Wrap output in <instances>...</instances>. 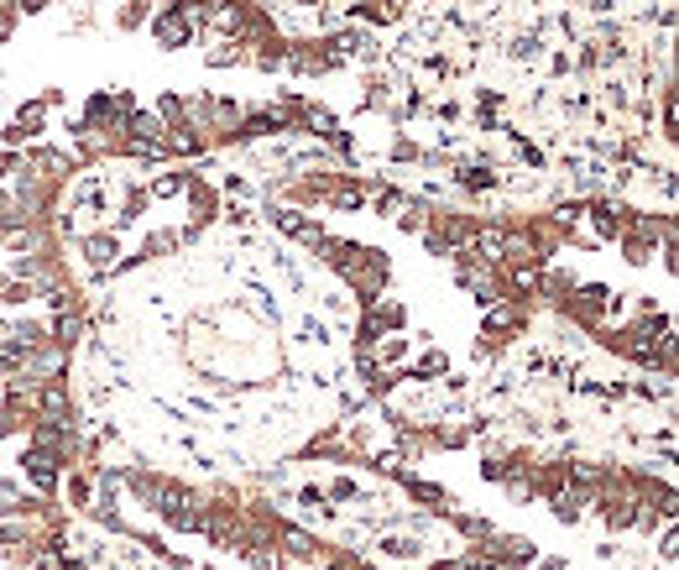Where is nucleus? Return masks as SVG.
I'll return each mask as SVG.
<instances>
[{"instance_id":"obj_1","label":"nucleus","mask_w":679,"mask_h":570,"mask_svg":"<svg viewBox=\"0 0 679 570\" xmlns=\"http://www.w3.org/2000/svg\"><path fill=\"white\" fill-rule=\"evenodd\" d=\"M147 37H152V48H162V53H183V48H194V42L204 37V27H199V16L189 6H152Z\"/></svg>"},{"instance_id":"obj_2","label":"nucleus","mask_w":679,"mask_h":570,"mask_svg":"<svg viewBox=\"0 0 679 570\" xmlns=\"http://www.w3.org/2000/svg\"><path fill=\"white\" fill-rule=\"evenodd\" d=\"M21 476H27V487L37 492V497H58V487H63V461H58V455H48V450H37V445H27V450H21Z\"/></svg>"},{"instance_id":"obj_3","label":"nucleus","mask_w":679,"mask_h":570,"mask_svg":"<svg viewBox=\"0 0 679 570\" xmlns=\"http://www.w3.org/2000/svg\"><path fill=\"white\" fill-rule=\"evenodd\" d=\"M267 225H272L277 236L303 241L309 252H314L319 236H324V220H319V215H309V210H298V204H272V210H267Z\"/></svg>"},{"instance_id":"obj_4","label":"nucleus","mask_w":679,"mask_h":570,"mask_svg":"<svg viewBox=\"0 0 679 570\" xmlns=\"http://www.w3.org/2000/svg\"><path fill=\"white\" fill-rule=\"evenodd\" d=\"M585 220L596 225V241H617L632 220V204L617 194H596V199H585Z\"/></svg>"},{"instance_id":"obj_5","label":"nucleus","mask_w":679,"mask_h":570,"mask_svg":"<svg viewBox=\"0 0 679 570\" xmlns=\"http://www.w3.org/2000/svg\"><path fill=\"white\" fill-rule=\"evenodd\" d=\"M429 544L418 539V534H403V529H392V534H382L377 544H371V565H424L429 555Z\"/></svg>"},{"instance_id":"obj_6","label":"nucleus","mask_w":679,"mask_h":570,"mask_svg":"<svg viewBox=\"0 0 679 570\" xmlns=\"http://www.w3.org/2000/svg\"><path fill=\"white\" fill-rule=\"evenodd\" d=\"M32 419H53V424H74V393H68V377H48L37 387Z\"/></svg>"},{"instance_id":"obj_7","label":"nucleus","mask_w":679,"mask_h":570,"mask_svg":"<svg viewBox=\"0 0 679 570\" xmlns=\"http://www.w3.org/2000/svg\"><path fill=\"white\" fill-rule=\"evenodd\" d=\"M48 508H53V497H37L16 476H0V518H42Z\"/></svg>"},{"instance_id":"obj_8","label":"nucleus","mask_w":679,"mask_h":570,"mask_svg":"<svg viewBox=\"0 0 679 570\" xmlns=\"http://www.w3.org/2000/svg\"><path fill=\"white\" fill-rule=\"evenodd\" d=\"M79 257L95 267V272H115V262H121V231H84L79 236Z\"/></svg>"},{"instance_id":"obj_9","label":"nucleus","mask_w":679,"mask_h":570,"mask_svg":"<svg viewBox=\"0 0 679 570\" xmlns=\"http://www.w3.org/2000/svg\"><path fill=\"white\" fill-rule=\"evenodd\" d=\"M183 199H189V225H194V231H204V225H215L220 220V189L215 184H209V178H189V189H183Z\"/></svg>"},{"instance_id":"obj_10","label":"nucleus","mask_w":679,"mask_h":570,"mask_svg":"<svg viewBox=\"0 0 679 570\" xmlns=\"http://www.w3.org/2000/svg\"><path fill=\"white\" fill-rule=\"evenodd\" d=\"M403 492H408V503H418L424 513H434V518H450V513L460 508V497H455L450 487H439V482H424V476H408V482H403Z\"/></svg>"},{"instance_id":"obj_11","label":"nucleus","mask_w":679,"mask_h":570,"mask_svg":"<svg viewBox=\"0 0 679 570\" xmlns=\"http://www.w3.org/2000/svg\"><path fill=\"white\" fill-rule=\"evenodd\" d=\"M356 319H366V325L377 330V335H403L413 314H408V304H403V299H387V293H382V299H371Z\"/></svg>"},{"instance_id":"obj_12","label":"nucleus","mask_w":679,"mask_h":570,"mask_svg":"<svg viewBox=\"0 0 679 570\" xmlns=\"http://www.w3.org/2000/svg\"><path fill=\"white\" fill-rule=\"evenodd\" d=\"M481 325L491 330H507V335H523L533 325V299H497V304H486V319Z\"/></svg>"},{"instance_id":"obj_13","label":"nucleus","mask_w":679,"mask_h":570,"mask_svg":"<svg viewBox=\"0 0 679 570\" xmlns=\"http://www.w3.org/2000/svg\"><path fill=\"white\" fill-rule=\"evenodd\" d=\"M585 508H591V492L575 487V482L549 492V513H554V523H565V529H575V523L585 518Z\"/></svg>"},{"instance_id":"obj_14","label":"nucleus","mask_w":679,"mask_h":570,"mask_svg":"<svg viewBox=\"0 0 679 570\" xmlns=\"http://www.w3.org/2000/svg\"><path fill=\"white\" fill-rule=\"evenodd\" d=\"M84 325H89V314H84V309H58V319L48 325V340L74 356V351H79V340H84Z\"/></svg>"},{"instance_id":"obj_15","label":"nucleus","mask_w":679,"mask_h":570,"mask_svg":"<svg viewBox=\"0 0 679 570\" xmlns=\"http://www.w3.org/2000/svg\"><path fill=\"white\" fill-rule=\"evenodd\" d=\"M371 356H377V367H382V372H403V367H408V356H413L408 330H403V335H382L377 346H371Z\"/></svg>"},{"instance_id":"obj_16","label":"nucleus","mask_w":679,"mask_h":570,"mask_svg":"<svg viewBox=\"0 0 679 570\" xmlns=\"http://www.w3.org/2000/svg\"><path fill=\"white\" fill-rule=\"evenodd\" d=\"M455 184H460L465 194H491V189L502 184V173L491 168V163H460V168H455Z\"/></svg>"},{"instance_id":"obj_17","label":"nucleus","mask_w":679,"mask_h":570,"mask_svg":"<svg viewBox=\"0 0 679 570\" xmlns=\"http://www.w3.org/2000/svg\"><path fill=\"white\" fill-rule=\"evenodd\" d=\"M277 539H283L288 560H319V539L309 529H293V523H277Z\"/></svg>"},{"instance_id":"obj_18","label":"nucleus","mask_w":679,"mask_h":570,"mask_svg":"<svg viewBox=\"0 0 679 570\" xmlns=\"http://www.w3.org/2000/svg\"><path fill=\"white\" fill-rule=\"evenodd\" d=\"M152 116L162 121V131H168V126H183V121H189V95H178V89H162V95L152 100Z\"/></svg>"},{"instance_id":"obj_19","label":"nucleus","mask_w":679,"mask_h":570,"mask_svg":"<svg viewBox=\"0 0 679 570\" xmlns=\"http://www.w3.org/2000/svg\"><path fill=\"white\" fill-rule=\"evenodd\" d=\"M11 121L21 126V136H27V142H37V136L48 131V105H42V100H21Z\"/></svg>"},{"instance_id":"obj_20","label":"nucleus","mask_w":679,"mask_h":570,"mask_svg":"<svg viewBox=\"0 0 679 570\" xmlns=\"http://www.w3.org/2000/svg\"><path fill=\"white\" fill-rule=\"evenodd\" d=\"M444 523H450V529L460 534V539H471V544H481L486 534H497V523H491V518H481V513H450V518H444Z\"/></svg>"},{"instance_id":"obj_21","label":"nucleus","mask_w":679,"mask_h":570,"mask_svg":"<svg viewBox=\"0 0 679 570\" xmlns=\"http://www.w3.org/2000/svg\"><path fill=\"white\" fill-rule=\"evenodd\" d=\"M32 518H0V550H32Z\"/></svg>"},{"instance_id":"obj_22","label":"nucleus","mask_w":679,"mask_h":570,"mask_svg":"<svg viewBox=\"0 0 679 570\" xmlns=\"http://www.w3.org/2000/svg\"><path fill=\"white\" fill-rule=\"evenodd\" d=\"M371 466H377L387 482H408V476H413V455H403V450H377V455H371Z\"/></svg>"},{"instance_id":"obj_23","label":"nucleus","mask_w":679,"mask_h":570,"mask_svg":"<svg viewBox=\"0 0 679 570\" xmlns=\"http://www.w3.org/2000/svg\"><path fill=\"white\" fill-rule=\"evenodd\" d=\"M157 0H121V11H115V27L121 32H142L147 27V16H152Z\"/></svg>"},{"instance_id":"obj_24","label":"nucleus","mask_w":679,"mask_h":570,"mask_svg":"<svg viewBox=\"0 0 679 570\" xmlns=\"http://www.w3.org/2000/svg\"><path fill=\"white\" fill-rule=\"evenodd\" d=\"M429 215H434V210H429L424 199H408V194H403V204H397V215H392V220L403 225V231H413V236H418V231L429 225Z\"/></svg>"},{"instance_id":"obj_25","label":"nucleus","mask_w":679,"mask_h":570,"mask_svg":"<svg viewBox=\"0 0 679 570\" xmlns=\"http://www.w3.org/2000/svg\"><path fill=\"white\" fill-rule=\"evenodd\" d=\"M189 178H194V173H183V168H178V173H157L152 184H147V199H183Z\"/></svg>"},{"instance_id":"obj_26","label":"nucleus","mask_w":679,"mask_h":570,"mask_svg":"<svg viewBox=\"0 0 679 570\" xmlns=\"http://www.w3.org/2000/svg\"><path fill=\"white\" fill-rule=\"evenodd\" d=\"M507 476H518V471H512V461H507V455H481V482L502 487Z\"/></svg>"},{"instance_id":"obj_27","label":"nucleus","mask_w":679,"mask_h":570,"mask_svg":"<svg viewBox=\"0 0 679 570\" xmlns=\"http://www.w3.org/2000/svg\"><path fill=\"white\" fill-rule=\"evenodd\" d=\"M324 497H330V503H361V482L356 476H335V482L324 487Z\"/></svg>"},{"instance_id":"obj_28","label":"nucleus","mask_w":679,"mask_h":570,"mask_svg":"<svg viewBox=\"0 0 679 570\" xmlns=\"http://www.w3.org/2000/svg\"><path fill=\"white\" fill-rule=\"evenodd\" d=\"M21 429H27V414H21V408H11L6 398H0V440H16Z\"/></svg>"},{"instance_id":"obj_29","label":"nucleus","mask_w":679,"mask_h":570,"mask_svg":"<svg viewBox=\"0 0 679 570\" xmlns=\"http://www.w3.org/2000/svg\"><path fill=\"white\" fill-rule=\"evenodd\" d=\"M21 168H27V147H6V152H0V184H11Z\"/></svg>"},{"instance_id":"obj_30","label":"nucleus","mask_w":679,"mask_h":570,"mask_svg":"<svg viewBox=\"0 0 679 570\" xmlns=\"http://www.w3.org/2000/svg\"><path fill=\"white\" fill-rule=\"evenodd\" d=\"M293 497H298V508H314V513L330 518V497H324V487H314V482H309V487H298Z\"/></svg>"},{"instance_id":"obj_31","label":"nucleus","mask_w":679,"mask_h":570,"mask_svg":"<svg viewBox=\"0 0 679 570\" xmlns=\"http://www.w3.org/2000/svg\"><path fill=\"white\" fill-rule=\"evenodd\" d=\"M16 27H21V11L11 6V0H0V48L16 37Z\"/></svg>"},{"instance_id":"obj_32","label":"nucleus","mask_w":679,"mask_h":570,"mask_svg":"<svg viewBox=\"0 0 679 570\" xmlns=\"http://www.w3.org/2000/svg\"><path fill=\"white\" fill-rule=\"evenodd\" d=\"M538 53H544V37H538V32L512 37V58H538Z\"/></svg>"},{"instance_id":"obj_33","label":"nucleus","mask_w":679,"mask_h":570,"mask_svg":"<svg viewBox=\"0 0 679 570\" xmlns=\"http://www.w3.org/2000/svg\"><path fill=\"white\" fill-rule=\"evenodd\" d=\"M16 372H21V361H16L6 346H0V382H6V377H16Z\"/></svg>"},{"instance_id":"obj_34","label":"nucleus","mask_w":679,"mask_h":570,"mask_svg":"<svg viewBox=\"0 0 679 570\" xmlns=\"http://www.w3.org/2000/svg\"><path fill=\"white\" fill-rule=\"evenodd\" d=\"M533 565H538V570H565V565H570V560H565V555H538V560H533Z\"/></svg>"},{"instance_id":"obj_35","label":"nucleus","mask_w":679,"mask_h":570,"mask_svg":"<svg viewBox=\"0 0 679 570\" xmlns=\"http://www.w3.org/2000/svg\"><path fill=\"white\" fill-rule=\"evenodd\" d=\"M319 570H350V560H324Z\"/></svg>"},{"instance_id":"obj_36","label":"nucleus","mask_w":679,"mask_h":570,"mask_svg":"<svg viewBox=\"0 0 679 570\" xmlns=\"http://www.w3.org/2000/svg\"><path fill=\"white\" fill-rule=\"evenodd\" d=\"M6 236H11V225H6V220H0V246H6Z\"/></svg>"},{"instance_id":"obj_37","label":"nucleus","mask_w":679,"mask_h":570,"mask_svg":"<svg viewBox=\"0 0 679 570\" xmlns=\"http://www.w3.org/2000/svg\"><path fill=\"white\" fill-rule=\"evenodd\" d=\"M6 330H11V319H6V314H0V340H6Z\"/></svg>"},{"instance_id":"obj_38","label":"nucleus","mask_w":679,"mask_h":570,"mask_svg":"<svg viewBox=\"0 0 679 570\" xmlns=\"http://www.w3.org/2000/svg\"><path fill=\"white\" fill-rule=\"evenodd\" d=\"M53 6H74V0H53Z\"/></svg>"}]
</instances>
